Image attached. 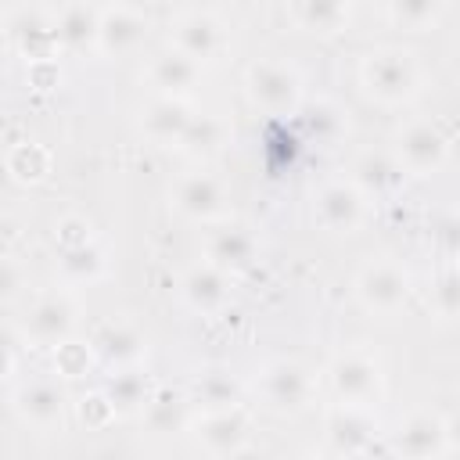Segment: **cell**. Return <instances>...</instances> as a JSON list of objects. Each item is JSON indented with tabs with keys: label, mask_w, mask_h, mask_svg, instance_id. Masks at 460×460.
Masks as SVG:
<instances>
[{
	"label": "cell",
	"mask_w": 460,
	"mask_h": 460,
	"mask_svg": "<svg viewBox=\"0 0 460 460\" xmlns=\"http://www.w3.org/2000/svg\"><path fill=\"white\" fill-rule=\"evenodd\" d=\"M377 438V413L374 406L334 402L323 417V442L331 456H363L374 453Z\"/></svg>",
	"instance_id": "4fadbf2b"
},
{
	"label": "cell",
	"mask_w": 460,
	"mask_h": 460,
	"mask_svg": "<svg viewBox=\"0 0 460 460\" xmlns=\"http://www.w3.org/2000/svg\"><path fill=\"white\" fill-rule=\"evenodd\" d=\"M190 431L198 449L208 456H241L252 449V413L244 410V402L198 410V417H190Z\"/></svg>",
	"instance_id": "9c48e42d"
},
{
	"label": "cell",
	"mask_w": 460,
	"mask_h": 460,
	"mask_svg": "<svg viewBox=\"0 0 460 460\" xmlns=\"http://www.w3.org/2000/svg\"><path fill=\"white\" fill-rule=\"evenodd\" d=\"M58 270H61V277L68 284H97L108 273V252L93 237L86 244H75V248L58 252Z\"/></svg>",
	"instance_id": "f546056e"
},
{
	"label": "cell",
	"mask_w": 460,
	"mask_h": 460,
	"mask_svg": "<svg viewBox=\"0 0 460 460\" xmlns=\"http://www.w3.org/2000/svg\"><path fill=\"white\" fill-rule=\"evenodd\" d=\"M453 151V137L442 129V122L435 119H410L392 144L395 162L402 165L406 176H435L446 169Z\"/></svg>",
	"instance_id": "52a82bcc"
},
{
	"label": "cell",
	"mask_w": 460,
	"mask_h": 460,
	"mask_svg": "<svg viewBox=\"0 0 460 460\" xmlns=\"http://www.w3.org/2000/svg\"><path fill=\"white\" fill-rule=\"evenodd\" d=\"M97 234H93V223L86 219V216H79V212H68V216H61L58 223H54V248L58 252H65V248H75V244H86V241H93Z\"/></svg>",
	"instance_id": "836d02e7"
},
{
	"label": "cell",
	"mask_w": 460,
	"mask_h": 460,
	"mask_svg": "<svg viewBox=\"0 0 460 460\" xmlns=\"http://www.w3.org/2000/svg\"><path fill=\"white\" fill-rule=\"evenodd\" d=\"M104 395L111 399L115 417H140V410L151 395V381H147V374H140V367L111 370V381L104 385Z\"/></svg>",
	"instance_id": "f1b7e54d"
},
{
	"label": "cell",
	"mask_w": 460,
	"mask_h": 460,
	"mask_svg": "<svg viewBox=\"0 0 460 460\" xmlns=\"http://www.w3.org/2000/svg\"><path fill=\"white\" fill-rule=\"evenodd\" d=\"M75 417L90 428V431H101V428H108L111 420H115V410H111V399L104 395V388H97V392H86L79 402H75Z\"/></svg>",
	"instance_id": "e575fe53"
},
{
	"label": "cell",
	"mask_w": 460,
	"mask_h": 460,
	"mask_svg": "<svg viewBox=\"0 0 460 460\" xmlns=\"http://www.w3.org/2000/svg\"><path fill=\"white\" fill-rule=\"evenodd\" d=\"M4 169H7V176H11L14 183L36 187V183H43V180L50 176L54 155H50V147H43V144H36V140H18V144L7 147Z\"/></svg>",
	"instance_id": "4316f807"
},
{
	"label": "cell",
	"mask_w": 460,
	"mask_h": 460,
	"mask_svg": "<svg viewBox=\"0 0 460 460\" xmlns=\"http://www.w3.org/2000/svg\"><path fill=\"white\" fill-rule=\"evenodd\" d=\"M359 86L381 108L410 104L424 86V68L413 50L402 47H374L359 61Z\"/></svg>",
	"instance_id": "6da1fadb"
},
{
	"label": "cell",
	"mask_w": 460,
	"mask_h": 460,
	"mask_svg": "<svg viewBox=\"0 0 460 460\" xmlns=\"http://www.w3.org/2000/svg\"><path fill=\"white\" fill-rule=\"evenodd\" d=\"M169 47L205 65L230 50V32L212 11H183L169 22Z\"/></svg>",
	"instance_id": "5bb4252c"
},
{
	"label": "cell",
	"mask_w": 460,
	"mask_h": 460,
	"mask_svg": "<svg viewBox=\"0 0 460 460\" xmlns=\"http://www.w3.org/2000/svg\"><path fill=\"white\" fill-rule=\"evenodd\" d=\"M370 216V198L345 176L327 180L313 194V219L327 234H356Z\"/></svg>",
	"instance_id": "8fae6325"
},
{
	"label": "cell",
	"mask_w": 460,
	"mask_h": 460,
	"mask_svg": "<svg viewBox=\"0 0 460 460\" xmlns=\"http://www.w3.org/2000/svg\"><path fill=\"white\" fill-rule=\"evenodd\" d=\"M14 288H18V270L7 259H0V295H14Z\"/></svg>",
	"instance_id": "8d00e7d4"
},
{
	"label": "cell",
	"mask_w": 460,
	"mask_h": 460,
	"mask_svg": "<svg viewBox=\"0 0 460 460\" xmlns=\"http://www.w3.org/2000/svg\"><path fill=\"white\" fill-rule=\"evenodd\" d=\"M169 205L176 208V216H183L187 223H219L230 212V190L226 183L208 172V169H190L183 176H176L172 190H169Z\"/></svg>",
	"instance_id": "30bf717a"
},
{
	"label": "cell",
	"mask_w": 460,
	"mask_h": 460,
	"mask_svg": "<svg viewBox=\"0 0 460 460\" xmlns=\"http://www.w3.org/2000/svg\"><path fill=\"white\" fill-rule=\"evenodd\" d=\"M11 406H14L18 420L25 428H32L36 435H54L68 420V392L54 377H32V381L18 385L11 395Z\"/></svg>",
	"instance_id": "7c38bea8"
},
{
	"label": "cell",
	"mask_w": 460,
	"mask_h": 460,
	"mask_svg": "<svg viewBox=\"0 0 460 460\" xmlns=\"http://www.w3.org/2000/svg\"><path fill=\"white\" fill-rule=\"evenodd\" d=\"M18 338L7 331V327H0V377H11L14 374V367H18Z\"/></svg>",
	"instance_id": "d590c367"
},
{
	"label": "cell",
	"mask_w": 460,
	"mask_h": 460,
	"mask_svg": "<svg viewBox=\"0 0 460 460\" xmlns=\"http://www.w3.org/2000/svg\"><path fill=\"white\" fill-rule=\"evenodd\" d=\"M327 388L334 402L377 406L385 395V367L367 349H345L327 363Z\"/></svg>",
	"instance_id": "5b68a950"
},
{
	"label": "cell",
	"mask_w": 460,
	"mask_h": 460,
	"mask_svg": "<svg viewBox=\"0 0 460 460\" xmlns=\"http://www.w3.org/2000/svg\"><path fill=\"white\" fill-rule=\"evenodd\" d=\"M126 4H144V0H126Z\"/></svg>",
	"instance_id": "74e56055"
},
{
	"label": "cell",
	"mask_w": 460,
	"mask_h": 460,
	"mask_svg": "<svg viewBox=\"0 0 460 460\" xmlns=\"http://www.w3.org/2000/svg\"><path fill=\"white\" fill-rule=\"evenodd\" d=\"M241 381L223 370V367H208L190 381V402L198 410H223V406H237L241 402Z\"/></svg>",
	"instance_id": "83f0119b"
},
{
	"label": "cell",
	"mask_w": 460,
	"mask_h": 460,
	"mask_svg": "<svg viewBox=\"0 0 460 460\" xmlns=\"http://www.w3.org/2000/svg\"><path fill=\"white\" fill-rule=\"evenodd\" d=\"M194 108L187 97H151L140 111V133L144 140L158 144V147H172L180 140V133L187 129Z\"/></svg>",
	"instance_id": "44dd1931"
},
{
	"label": "cell",
	"mask_w": 460,
	"mask_h": 460,
	"mask_svg": "<svg viewBox=\"0 0 460 460\" xmlns=\"http://www.w3.org/2000/svg\"><path fill=\"white\" fill-rule=\"evenodd\" d=\"M4 7H7V0H0V11H4Z\"/></svg>",
	"instance_id": "f35d334b"
},
{
	"label": "cell",
	"mask_w": 460,
	"mask_h": 460,
	"mask_svg": "<svg viewBox=\"0 0 460 460\" xmlns=\"http://www.w3.org/2000/svg\"><path fill=\"white\" fill-rule=\"evenodd\" d=\"M446 11V0H385V14L395 29L406 32H428L438 25Z\"/></svg>",
	"instance_id": "4dcf8cb0"
},
{
	"label": "cell",
	"mask_w": 460,
	"mask_h": 460,
	"mask_svg": "<svg viewBox=\"0 0 460 460\" xmlns=\"http://www.w3.org/2000/svg\"><path fill=\"white\" fill-rule=\"evenodd\" d=\"M456 449H460V442H456L453 417H442L431 410L406 413L388 442V453L410 456V460H442V456H453Z\"/></svg>",
	"instance_id": "8992f818"
},
{
	"label": "cell",
	"mask_w": 460,
	"mask_h": 460,
	"mask_svg": "<svg viewBox=\"0 0 460 460\" xmlns=\"http://www.w3.org/2000/svg\"><path fill=\"white\" fill-rule=\"evenodd\" d=\"M255 399L273 417H298L313 402V370L298 359H270L255 374Z\"/></svg>",
	"instance_id": "277c9868"
},
{
	"label": "cell",
	"mask_w": 460,
	"mask_h": 460,
	"mask_svg": "<svg viewBox=\"0 0 460 460\" xmlns=\"http://www.w3.org/2000/svg\"><path fill=\"white\" fill-rule=\"evenodd\" d=\"M97 22H101V11L90 7L86 0L65 4L54 14L61 50H68V54H97Z\"/></svg>",
	"instance_id": "cb8c5ba5"
},
{
	"label": "cell",
	"mask_w": 460,
	"mask_h": 460,
	"mask_svg": "<svg viewBox=\"0 0 460 460\" xmlns=\"http://www.w3.org/2000/svg\"><path fill=\"white\" fill-rule=\"evenodd\" d=\"M93 367V352H90V341H79L75 334L61 345H54V370L61 377H83L86 370Z\"/></svg>",
	"instance_id": "d6a6232c"
},
{
	"label": "cell",
	"mask_w": 460,
	"mask_h": 460,
	"mask_svg": "<svg viewBox=\"0 0 460 460\" xmlns=\"http://www.w3.org/2000/svg\"><path fill=\"white\" fill-rule=\"evenodd\" d=\"M147 14L137 11L133 4H115L108 11H101V22H97V54L104 58H129L144 47L147 40Z\"/></svg>",
	"instance_id": "e0dca14e"
},
{
	"label": "cell",
	"mask_w": 460,
	"mask_h": 460,
	"mask_svg": "<svg viewBox=\"0 0 460 460\" xmlns=\"http://www.w3.org/2000/svg\"><path fill=\"white\" fill-rule=\"evenodd\" d=\"M230 291H234L230 273L219 270V266L208 262V259L187 266L183 277H180V298H183V305H187L190 313H198V316H216V313H223V309L230 305Z\"/></svg>",
	"instance_id": "2e32d148"
},
{
	"label": "cell",
	"mask_w": 460,
	"mask_h": 460,
	"mask_svg": "<svg viewBox=\"0 0 460 460\" xmlns=\"http://www.w3.org/2000/svg\"><path fill=\"white\" fill-rule=\"evenodd\" d=\"M352 295H356L363 313H370V316H395V313L406 309V302L413 295V277H410V270L399 259L377 255V259H367L356 270Z\"/></svg>",
	"instance_id": "7a4b0ae2"
},
{
	"label": "cell",
	"mask_w": 460,
	"mask_h": 460,
	"mask_svg": "<svg viewBox=\"0 0 460 460\" xmlns=\"http://www.w3.org/2000/svg\"><path fill=\"white\" fill-rule=\"evenodd\" d=\"M75 327H79L75 295L65 291V288H50V291L32 298V305L25 313V323H22V334L36 349H54V345L68 341L75 334Z\"/></svg>",
	"instance_id": "ba28073f"
},
{
	"label": "cell",
	"mask_w": 460,
	"mask_h": 460,
	"mask_svg": "<svg viewBox=\"0 0 460 460\" xmlns=\"http://www.w3.org/2000/svg\"><path fill=\"white\" fill-rule=\"evenodd\" d=\"M212 230L205 234V259L216 262L219 270L226 273H237V270H248L259 255V241L248 226H237V223H208Z\"/></svg>",
	"instance_id": "ac0fdd59"
},
{
	"label": "cell",
	"mask_w": 460,
	"mask_h": 460,
	"mask_svg": "<svg viewBox=\"0 0 460 460\" xmlns=\"http://www.w3.org/2000/svg\"><path fill=\"white\" fill-rule=\"evenodd\" d=\"M144 79L155 90V97H190L201 83V65L169 47V50H162L147 61Z\"/></svg>",
	"instance_id": "d6986e66"
},
{
	"label": "cell",
	"mask_w": 460,
	"mask_h": 460,
	"mask_svg": "<svg viewBox=\"0 0 460 460\" xmlns=\"http://www.w3.org/2000/svg\"><path fill=\"white\" fill-rule=\"evenodd\" d=\"M190 395L176 392V388H151L144 410H140V420L147 424V431L155 435H176V431H187L190 428Z\"/></svg>",
	"instance_id": "d4e9b609"
},
{
	"label": "cell",
	"mask_w": 460,
	"mask_h": 460,
	"mask_svg": "<svg viewBox=\"0 0 460 460\" xmlns=\"http://www.w3.org/2000/svg\"><path fill=\"white\" fill-rule=\"evenodd\" d=\"M86 341H90L93 363H101L108 370L140 367L147 359V334L129 320H104L93 327V334Z\"/></svg>",
	"instance_id": "9a60e30c"
},
{
	"label": "cell",
	"mask_w": 460,
	"mask_h": 460,
	"mask_svg": "<svg viewBox=\"0 0 460 460\" xmlns=\"http://www.w3.org/2000/svg\"><path fill=\"white\" fill-rule=\"evenodd\" d=\"M230 4H234V0H230Z\"/></svg>",
	"instance_id": "ab89813d"
},
{
	"label": "cell",
	"mask_w": 460,
	"mask_h": 460,
	"mask_svg": "<svg viewBox=\"0 0 460 460\" xmlns=\"http://www.w3.org/2000/svg\"><path fill=\"white\" fill-rule=\"evenodd\" d=\"M288 18L302 32L338 36L352 22V0H288Z\"/></svg>",
	"instance_id": "603a6c76"
},
{
	"label": "cell",
	"mask_w": 460,
	"mask_h": 460,
	"mask_svg": "<svg viewBox=\"0 0 460 460\" xmlns=\"http://www.w3.org/2000/svg\"><path fill=\"white\" fill-rule=\"evenodd\" d=\"M230 144V126L219 115H190L187 129L180 133V140L172 144L176 151H183L187 158H212Z\"/></svg>",
	"instance_id": "484cf974"
},
{
	"label": "cell",
	"mask_w": 460,
	"mask_h": 460,
	"mask_svg": "<svg viewBox=\"0 0 460 460\" xmlns=\"http://www.w3.org/2000/svg\"><path fill=\"white\" fill-rule=\"evenodd\" d=\"M428 305H431V316L442 320V323H453L456 313H460V277H456V266L446 262L442 273L431 280V295H428Z\"/></svg>",
	"instance_id": "1f68e13d"
},
{
	"label": "cell",
	"mask_w": 460,
	"mask_h": 460,
	"mask_svg": "<svg viewBox=\"0 0 460 460\" xmlns=\"http://www.w3.org/2000/svg\"><path fill=\"white\" fill-rule=\"evenodd\" d=\"M11 43L14 50L36 65V61H54L61 43H58V25L50 14L43 11H22L14 22H11Z\"/></svg>",
	"instance_id": "7402d4cb"
},
{
	"label": "cell",
	"mask_w": 460,
	"mask_h": 460,
	"mask_svg": "<svg viewBox=\"0 0 460 460\" xmlns=\"http://www.w3.org/2000/svg\"><path fill=\"white\" fill-rule=\"evenodd\" d=\"M349 180H352L370 201H377V198L395 194V190L402 187L406 172H402V165L395 162L392 151H359V155L352 158V165H349Z\"/></svg>",
	"instance_id": "ffe728a7"
},
{
	"label": "cell",
	"mask_w": 460,
	"mask_h": 460,
	"mask_svg": "<svg viewBox=\"0 0 460 460\" xmlns=\"http://www.w3.org/2000/svg\"><path fill=\"white\" fill-rule=\"evenodd\" d=\"M244 93L259 111L284 119V115H298V108L305 101V83L291 61L259 58L244 72Z\"/></svg>",
	"instance_id": "3957f363"
}]
</instances>
